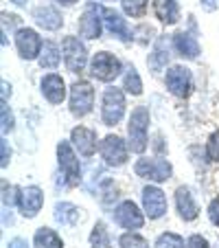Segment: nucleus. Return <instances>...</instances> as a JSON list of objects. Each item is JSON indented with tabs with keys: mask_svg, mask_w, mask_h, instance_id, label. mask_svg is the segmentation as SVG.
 <instances>
[{
	"mask_svg": "<svg viewBox=\"0 0 219 248\" xmlns=\"http://www.w3.org/2000/svg\"><path fill=\"white\" fill-rule=\"evenodd\" d=\"M20 193H22V187L2 180V196H0V198H2V209H18Z\"/></svg>",
	"mask_w": 219,
	"mask_h": 248,
	"instance_id": "obj_31",
	"label": "nucleus"
},
{
	"mask_svg": "<svg viewBox=\"0 0 219 248\" xmlns=\"http://www.w3.org/2000/svg\"><path fill=\"white\" fill-rule=\"evenodd\" d=\"M184 248H210V242L202 233H193L187 237V246Z\"/></svg>",
	"mask_w": 219,
	"mask_h": 248,
	"instance_id": "obj_38",
	"label": "nucleus"
},
{
	"mask_svg": "<svg viewBox=\"0 0 219 248\" xmlns=\"http://www.w3.org/2000/svg\"><path fill=\"white\" fill-rule=\"evenodd\" d=\"M0 152H2V158H0V167L7 169L11 163V145H9V140H7V136H2L0 139Z\"/></svg>",
	"mask_w": 219,
	"mask_h": 248,
	"instance_id": "obj_39",
	"label": "nucleus"
},
{
	"mask_svg": "<svg viewBox=\"0 0 219 248\" xmlns=\"http://www.w3.org/2000/svg\"><path fill=\"white\" fill-rule=\"evenodd\" d=\"M99 200H101V204L105 206V209H110V206H117L114 202L118 200V189H117V183H114L112 178H103L101 180V187H99Z\"/></svg>",
	"mask_w": 219,
	"mask_h": 248,
	"instance_id": "obj_29",
	"label": "nucleus"
},
{
	"mask_svg": "<svg viewBox=\"0 0 219 248\" xmlns=\"http://www.w3.org/2000/svg\"><path fill=\"white\" fill-rule=\"evenodd\" d=\"M15 7H27L29 5V0H11Z\"/></svg>",
	"mask_w": 219,
	"mask_h": 248,
	"instance_id": "obj_44",
	"label": "nucleus"
},
{
	"mask_svg": "<svg viewBox=\"0 0 219 248\" xmlns=\"http://www.w3.org/2000/svg\"><path fill=\"white\" fill-rule=\"evenodd\" d=\"M0 86H2V101H9L11 94H14V90H11L14 86H11L7 79H2V84H0Z\"/></svg>",
	"mask_w": 219,
	"mask_h": 248,
	"instance_id": "obj_43",
	"label": "nucleus"
},
{
	"mask_svg": "<svg viewBox=\"0 0 219 248\" xmlns=\"http://www.w3.org/2000/svg\"><path fill=\"white\" fill-rule=\"evenodd\" d=\"M44 189L38 187V185H29V187H22V193H20V204H18V213L24 217V220H35L40 216V211L44 209Z\"/></svg>",
	"mask_w": 219,
	"mask_h": 248,
	"instance_id": "obj_18",
	"label": "nucleus"
},
{
	"mask_svg": "<svg viewBox=\"0 0 219 248\" xmlns=\"http://www.w3.org/2000/svg\"><path fill=\"white\" fill-rule=\"evenodd\" d=\"M68 90H70V86L66 84V79L59 73H55V70L42 75V79H40V94L44 97V101L48 106H61L68 99Z\"/></svg>",
	"mask_w": 219,
	"mask_h": 248,
	"instance_id": "obj_15",
	"label": "nucleus"
},
{
	"mask_svg": "<svg viewBox=\"0 0 219 248\" xmlns=\"http://www.w3.org/2000/svg\"><path fill=\"white\" fill-rule=\"evenodd\" d=\"M200 5L204 11H208V14H213V11H217L219 7V0H200Z\"/></svg>",
	"mask_w": 219,
	"mask_h": 248,
	"instance_id": "obj_41",
	"label": "nucleus"
},
{
	"mask_svg": "<svg viewBox=\"0 0 219 248\" xmlns=\"http://www.w3.org/2000/svg\"><path fill=\"white\" fill-rule=\"evenodd\" d=\"M70 143L75 145L77 154H79L81 158H92V156L99 152L97 132L88 125H81V123L70 130Z\"/></svg>",
	"mask_w": 219,
	"mask_h": 248,
	"instance_id": "obj_19",
	"label": "nucleus"
},
{
	"mask_svg": "<svg viewBox=\"0 0 219 248\" xmlns=\"http://www.w3.org/2000/svg\"><path fill=\"white\" fill-rule=\"evenodd\" d=\"M97 103V90L90 79H75L68 90V112L75 119H86L92 114Z\"/></svg>",
	"mask_w": 219,
	"mask_h": 248,
	"instance_id": "obj_4",
	"label": "nucleus"
},
{
	"mask_svg": "<svg viewBox=\"0 0 219 248\" xmlns=\"http://www.w3.org/2000/svg\"><path fill=\"white\" fill-rule=\"evenodd\" d=\"M112 220L123 231H140L147 222V216H145L143 206H138L134 200L125 198V200H118L117 206L112 209Z\"/></svg>",
	"mask_w": 219,
	"mask_h": 248,
	"instance_id": "obj_12",
	"label": "nucleus"
},
{
	"mask_svg": "<svg viewBox=\"0 0 219 248\" xmlns=\"http://www.w3.org/2000/svg\"><path fill=\"white\" fill-rule=\"evenodd\" d=\"M171 42H173V51H175V55L184 62H193L202 55V46H200L197 35H193V33L187 31V29H180V31L173 33Z\"/></svg>",
	"mask_w": 219,
	"mask_h": 248,
	"instance_id": "obj_20",
	"label": "nucleus"
},
{
	"mask_svg": "<svg viewBox=\"0 0 219 248\" xmlns=\"http://www.w3.org/2000/svg\"><path fill=\"white\" fill-rule=\"evenodd\" d=\"M123 70H125V64L112 51H97L90 55L88 77L99 84H114L123 75Z\"/></svg>",
	"mask_w": 219,
	"mask_h": 248,
	"instance_id": "obj_3",
	"label": "nucleus"
},
{
	"mask_svg": "<svg viewBox=\"0 0 219 248\" xmlns=\"http://www.w3.org/2000/svg\"><path fill=\"white\" fill-rule=\"evenodd\" d=\"M53 217H55L57 224L73 229V226H77L81 220H84V209L73 204V202H68V200H59V202H55V206H53Z\"/></svg>",
	"mask_w": 219,
	"mask_h": 248,
	"instance_id": "obj_23",
	"label": "nucleus"
},
{
	"mask_svg": "<svg viewBox=\"0 0 219 248\" xmlns=\"http://www.w3.org/2000/svg\"><path fill=\"white\" fill-rule=\"evenodd\" d=\"M99 117L105 127H117L127 117V93L114 84H107L101 93V106H99Z\"/></svg>",
	"mask_w": 219,
	"mask_h": 248,
	"instance_id": "obj_2",
	"label": "nucleus"
},
{
	"mask_svg": "<svg viewBox=\"0 0 219 248\" xmlns=\"http://www.w3.org/2000/svg\"><path fill=\"white\" fill-rule=\"evenodd\" d=\"M173 204H175V211H177V217L182 222H195L200 217V204L195 200V193L191 191V187L187 185H180L175 187L173 191Z\"/></svg>",
	"mask_w": 219,
	"mask_h": 248,
	"instance_id": "obj_17",
	"label": "nucleus"
},
{
	"mask_svg": "<svg viewBox=\"0 0 219 248\" xmlns=\"http://www.w3.org/2000/svg\"><path fill=\"white\" fill-rule=\"evenodd\" d=\"M151 0H121V11L131 20H143L149 11Z\"/></svg>",
	"mask_w": 219,
	"mask_h": 248,
	"instance_id": "obj_28",
	"label": "nucleus"
},
{
	"mask_svg": "<svg viewBox=\"0 0 219 248\" xmlns=\"http://www.w3.org/2000/svg\"><path fill=\"white\" fill-rule=\"evenodd\" d=\"M53 5H57V7H61V9H70V7H75V5H79L81 0H51Z\"/></svg>",
	"mask_w": 219,
	"mask_h": 248,
	"instance_id": "obj_42",
	"label": "nucleus"
},
{
	"mask_svg": "<svg viewBox=\"0 0 219 248\" xmlns=\"http://www.w3.org/2000/svg\"><path fill=\"white\" fill-rule=\"evenodd\" d=\"M61 55H64V66L73 75H81L84 70H88L90 64V51L86 46V40L79 35H64L59 42Z\"/></svg>",
	"mask_w": 219,
	"mask_h": 248,
	"instance_id": "obj_7",
	"label": "nucleus"
},
{
	"mask_svg": "<svg viewBox=\"0 0 219 248\" xmlns=\"http://www.w3.org/2000/svg\"><path fill=\"white\" fill-rule=\"evenodd\" d=\"M156 38H158V33L151 24L140 22L138 27H134V42L140 46H149V42H156Z\"/></svg>",
	"mask_w": 219,
	"mask_h": 248,
	"instance_id": "obj_33",
	"label": "nucleus"
},
{
	"mask_svg": "<svg viewBox=\"0 0 219 248\" xmlns=\"http://www.w3.org/2000/svg\"><path fill=\"white\" fill-rule=\"evenodd\" d=\"M90 248H114L112 246V237H110V231H107L105 222L97 220L90 231V237H88Z\"/></svg>",
	"mask_w": 219,
	"mask_h": 248,
	"instance_id": "obj_27",
	"label": "nucleus"
},
{
	"mask_svg": "<svg viewBox=\"0 0 219 248\" xmlns=\"http://www.w3.org/2000/svg\"><path fill=\"white\" fill-rule=\"evenodd\" d=\"M149 125H151V110L147 103L134 106L127 117V145L131 154L143 156L149 147Z\"/></svg>",
	"mask_w": 219,
	"mask_h": 248,
	"instance_id": "obj_1",
	"label": "nucleus"
},
{
	"mask_svg": "<svg viewBox=\"0 0 219 248\" xmlns=\"http://www.w3.org/2000/svg\"><path fill=\"white\" fill-rule=\"evenodd\" d=\"M130 145H127V139L118 134H105L99 140V156H101L103 165L112 169H121L130 163Z\"/></svg>",
	"mask_w": 219,
	"mask_h": 248,
	"instance_id": "obj_8",
	"label": "nucleus"
},
{
	"mask_svg": "<svg viewBox=\"0 0 219 248\" xmlns=\"http://www.w3.org/2000/svg\"><path fill=\"white\" fill-rule=\"evenodd\" d=\"M134 173L138 178L154 185H162L173 178V165L164 156H138L134 163Z\"/></svg>",
	"mask_w": 219,
	"mask_h": 248,
	"instance_id": "obj_6",
	"label": "nucleus"
},
{
	"mask_svg": "<svg viewBox=\"0 0 219 248\" xmlns=\"http://www.w3.org/2000/svg\"><path fill=\"white\" fill-rule=\"evenodd\" d=\"M101 16H103V24H105V31L112 35L114 40L123 44H131L134 42V29L127 22V16L123 11H117L112 7L101 5Z\"/></svg>",
	"mask_w": 219,
	"mask_h": 248,
	"instance_id": "obj_14",
	"label": "nucleus"
},
{
	"mask_svg": "<svg viewBox=\"0 0 219 248\" xmlns=\"http://www.w3.org/2000/svg\"><path fill=\"white\" fill-rule=\"evenodd\" d=\"M64 60L61 55V46L55 42V40H44V48H42V55H40L38 64L42 70H57Z\"/></svg>",
	"mask_w": 219,
	"mask_h": 248,
	"instance_id": "obj_24",
	"label": "nucleus"
},
{
	"mask_svg": "<svg viewBox=\"0 0 219 248\" xmlns=\"http://www.w3.org/2000/svg\"><path fill=\"white\" fill-rule=\"evenodd\" d=\"M151 11L162 27H175L182 20V9L177 0H151Z\"/></svg>",
	"mask_w": 219,
	"mask_h": 248,
	"instance_id": "obj_22",
	"label": "nucleus"
},
{
	"mask_svg": "<svg viewBox=\"0 0 219 248\" xmlns=\"http://www.w3.org/2000/svg\"><path fill=\"white\" fill-rule=\"evenodd\" d=\"M164 88L175 99H189L195 90L193 70L184 64H171L164 70Z\"/></svg>",
	"mask_w": 219,
	"mask_h": 248,
	"instance_id": "obj_9",
	"label": "nucleus"
},
{
	"mask_svg": "<svg viewBox=\"0 0 219 248\" xmlns=\"http://www.w3.org/2000/svg\"><path fill=\"white\" fill-rule=\"evenodd\" d=\"M171 55H175L173 51V42H171V35H158L151 46L149 55H147V68L151 70V75H158L162 70H167L169 62H171Z\"/></svg>",
	"mask_w": 219,
	"mask_h": 248,
	"instance_id": "obj_16",
	"label": "nucleus"
},
{
	"mask_svg": "<svg viewBox=\"0 0 219 248\" xmlns=\"http://www.w3.org/2000/svg\"><path fill=\"white\" fill-rule=\"evenodd\" d=\"M0 117H2V123H0V130H2V136L11 134L15 130V117H14V110L9 108V103L2 101L0 106Z\"/></svg>",
	"mask_w": 219,
	"mask_h": 248,
	"instance_id": "obj_34",
	"label": "nucleus"
},
{
	"mask_svg": "<svg viewBox=\"0 0 219 248\" xmlns=\"http://www.w3.org/2000/svg\"><path fill=\"white\" fill-rule=\"evenodd\" d=\"M33 248H64V239L51 226H40L33 233Z\"/></svg>",
	"mask_w": 219,
	"mask_h": 248,
	"instance_id": "obj_26",
	"label": "nucleus"
},
{
	"mask_svg": "<svg viewBox=\"0 0 219 248\" xmlns=\"http://www.w3.org/2000/svg\"><path fill=\"white\" fill-rule=\"evenodd\" d=\"M57 154V167H59L61 178L68 183V187H79L84 183V171H81V160L79 154H77L75 145L68 140H59L55 147Z\"/></svg>",
	"mask_w": 219,
	"mask_h": 248,
	"instance_id": "obj_5",
	"label": "nucleus"
},
{
	"mask_svg": "<svg viewBox=\"0 0 219 248\" xmlns=\"http://www.w3.org/2000/svg\"><path fill=\"white\" fill-rule=\"evenodd\" d=\"M31 18L35 22V27L48 33H57L64 27V16L57 9V5H38L31 11Z\"/></svg>",
	"mask_w": 219,
	"mask_h": 248,
	"instance_id": "obj_21",
	"label": "nucleus"
},
{
	"mask_svg": "<svg viewBox=\"0 0 219 248\" xmlns=\"http://www.w3.org/2000/svg\"><path fill=\"white\" fill-rule=\"evenodd\" d=\"M140 206H143L145 216H147L149 222L162 220V217L167 216V211H169L167 193L162 191L160 185H154V183L145 185V187L140 189Z\"/></svg>",
	"mask_w": 219,
	"mask_h": 248,
	"instance_id": "obj_11",
	"label": "nucleus"
},
{
	"mask_svg": "<svg viewBox=\"0 0 219 248\" xmlns=\"http://www.w3.org/2000/svg\"><path fill=\"white\" fill-rule=\"evenodd\" d=\"M184 246H187V239L180 233H175V231H164L154 242V248H184Z\"/></svg>",
	"mask_w": 219,
	"mask_h": 248,
	"instance_id": "obj_32",
	"label": "nucleus"
},
{
	"mask_svg": "<svg viewBox=\"0 0 219 248\" xmlns=\"http://www.w3.org/2000/svg\"><path fill=\"white\" fill-rule=\"evenodd\" d=\"M7 248H31V244L24 237H11L9 242H7Z\"/></svg>",
	"mask_w": 219,
	"mask_h": 248,
	"instance_id": "obj_40",
	"label": "nucleus"
},
{
	"mask_svg": "<svg viewBox=\"0 0 219 248\" xmlns=\"http://www.w3.org/2000/svg\"><path fill=\"white\" fill-rule=\"evenodd\" d=\"M103 31H105V24H103V16H101V2H88L86 9L81 11V16L77 18L79 38L86 40V42H92V40L101 38Z\"/></svg>",
	"mask_w": 219,
	"mask_h": 248,
	"instance_id": "obj_13",
	"label": "nucleus"
},
{
	"mask_svg": "<svg viewBox=\"0 0 219 248\" xmlns=\"http://www.w3.org/2000/svg\"><path fill=\"white\" fill-rule=\"evenodd\" d=\"M206 216H208V222L215 226V229H219V196H215L213 200L208 202V206H206Z\"/></svg>",
	"mask_w": 219,
	"mask_h": 248,
	"instance_id": "obj_36",
	"label": "nucleus"
},
{
	"mask_svg": "<svg viewBox=\"0 0 219 248\" xmlns=\"http://www.w3.org/2000/svg\"><path fill=\"white\" fill-rule=\"evenodd\" d=\"M118 248H151L149 239L143 237L138 231H123L118 235Z\"/></svg>",
	"mask_w": 219,
	"mask_h": 248,
	"instance_id": "obj_30",
	"label": "nucleus"
},
{
	"mask_svg": "<svg viewBox=\"0 0 219 248\" xmlns=\"http://www.w3.org/2000/svg\"><path fill=\"white\" fill-rule=\"evenodd\" d=\"M14 46L15 53L22 62H38L44 48V38L38 29L33 27H20L14 33Z\"/></svg>",
	"mask_w": 219,
	"mask_h": 248,
	"instance_id": "obj_10",
	"label": "nucleus"
},
{
	"mask_svg": "<svg viewBox=\"0 0 219 248\" xmlns=\"http://www.w3.org/2000/svg\"><path fill=\"white\" fill-rule=\"evenodd\" d=\"M206 158L210 160L213 165H219V130H213L208 136V140H206Z\"/></svg>",
	"mask_w": 219,
	"mask_h": 248,
	"instance_id": "obj_35",
	"label": "nucleus"
},
{
	"mask_svg": "<svg viewBox=\"0 0 219 248\" xmlns=\"http://www.w3.org/2000/svg\"><path fill=\"white\" fill-rule=\"evenodd\" d=\"M121 88L127 93V97H140L143 94V77H140L138 68L134 64H125V70L121 75Z\"/></svg>",
	"mask_w": 219,
	"mask_h": 248,
	"instance_id": "obj_25",
	"label": "nucleus"
},
{
	"mask_svg": "<svg viewBox=\"0 0 219 248\" xmlns=\"http://www.w3.org/2000/svg\"><path fill=\"white\" fill-rule=\"evenodd\" d=\"M7 27L15 33L20 27H24L22 18H20V16H15V14H7V11H2V29H7Z\"/></svg>",
	"mask_w": 219,
	"mask_h": 248,
	"instance_id": "obj_37",
	"label": "nucleus"
}]
</instances>
